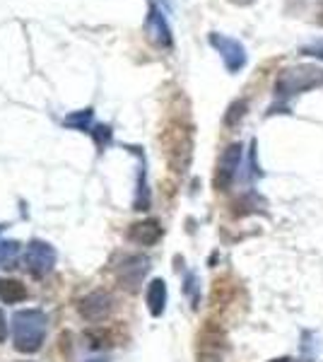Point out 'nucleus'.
<instances>
[{"instance_id":"1","label":"nucleus","mask_w":323,"mask_h":362,"mask_svg":"<svg viewBox=\"0 0 323 362\" xmlns=\"http://www.w3.org/2000/svg\"><path fill=\"white\" fill-rule=\"evenodd\" d=\"M49 331V319L41 309H20L13 317V346L17 353H37Z\"/></svg>"},{"instance_id":"2","label":"nucleus","mask_w":323,"mask_h":362,"mask_svg":"<svg viewBox=\"0 0 323 362\" xmlns=\"http://www.w3.org/2000/svg\"><path fill=\"white\" fill-rule=\"evenodd\" d=\"M323 85V70L316 66H297L287 68L285 73H280L278 85H275V95L280 97H295L302 92H309L314 87Z\"/></svg>"},{"instance_id":"3","label":"nucleus","mask_w":323,"mask_h":362,"mask_svg":"<svg viewBox=\"0 0 323 362\" xmlns=\"http://www.w3.org/2000/svg\"><path fill=\"white\" fill-rule=\"evenodd\" d=\"M227 355V334L217 321H208L198 331L196 360L198 362H225Z\"/></svg>"},{"instance_id":"4","label":"nucleus","mask_w":323,"mask_h":362,"mask_svg":"<svg viewBox=\"0 0 323 362\" xmlns=\"http://www.w3.org/2000/svg\"><path fill=\"white\" fill-rule=\"evenodd\" d=\"M22 264H25V268L32 273V276H46L56 264V251L51 244L34 239V242L27 244L25 256H22Z\"/></svg>"},{"instance_id":"5","label":"nucleus","mask_w":323,"mask_h":362,"mask_svg":"<svg viewBox=\"0 0 323 362\" xmlns=\"http://www.w3.org/2000/svg\"><path fill=\"white\" fill-rule=\"evenodd\" d=\"M150 271V259L148 256H128V259H123V264L116 268V278H119L121 288L131 290V293H135V290L143 285V278L148 276Z\"/></svg>"},{"instance_id":"6","label":"nucleus","mask_w":323,"mask_h":362,"mask_svg":"<svg viewBox=\"0 0 323 362\" xmlns=\"http://www.w3.org/2000/svg\"><path fill=\"white\" fill-rule=\"evenodd\" d=\"M111 309H114V300H111V295L104 293V290H95V293L85 295L78 305L80 317L85 321H90V324L104 321L111 314Z\"/></svg>"},{"instance_id":"7","label":"nucleus","mask_w":323,"mask_h":362,"mask_svg":"<svg viewBox=\"0 0 323 362\" xmlns=\"http://www.w3.org/2000/svg\"><path fill=\"white\" fill-rule=\"evenodd\" d=\"M242 155H244V145L234 143L222 153L220 162H217V172H215V189L217 191H227L229 184L234 181L239 165H242Z\"/></svg>"},{"instance_id":"8","label":"nucleus","mask_w":323,"mask_h":362,"mask_svg":"<svg viewBox=\"0 0 323 362\" xmlns=\"http://www.w3.org/2000/svg\"><path fill=\"white\" fill-rule=\"evenodd\" d=\"M131 242L140 244V247H152L162 239V225L157 220H143V223H135L128 230Z\"/></svg>"},{"instance_id":"9","label":"nucleus","mask_w":323,"mask_h":362,"mask_svg":"<svg viewBox=\"0 0 323 362\" xmlns=\"http://www.w3.org/2000/svg\"><path fill=\"white\" fill-rule=\"evenodd\" d=\"M145 302H148L152 317H162L164 307H167V283H164L162 278L150 280L148 293H145Z\"/></svg>"},{"instance_id":"10","label":"nucleus","mask_w":323,"mask_h":362,"mask_svg":"<svg viewBox=\"0 0 323 362\" xmlns=\"http://www.w3.org/2000/svg\"><path fill=\"white\" fill-rule=\"evenodd\" d=\"M27 300V288L15 278H0V302L5 305H17Z\"/></svg>"},{"instance_id":"11","label":"nucleus","mask_w":323,"mask_h":362,"mask_svg":"<svg viewBox=\"0 0 323 362\" xmlns=\"http://www.w3.org/2000/svg\"><path fill=\"white\" fill-rule=\"evenodd\" d=\"M299 54H304V56H316V58H323V39H314V42L304 44L302 49H299Z\"/></svg>"},{"instance_id":"12","label":"nucleus","mask_w":323,"mask_h":362,"mask_svg":"<svg viewBox=\"0 0 323 362\" xmlns=\"http://www.w3.org/2000/svg\"><path fill=\"white\" fill-rule=\"evenodd\" d=\"M244 114H246V102H234L232 109H229V114H227V119H225L227 126H234Z\"/></svg>"},{"instance_id":"13","label":"nucleus","mask_w":323,"mask_h":362,"mask_svg":"<svg viewBox=\"0 0 323 362\" xmlns=\"http://www.w3.org/2000/svg\"><path fill=\"white\" fill-rule=\"evenodd\" d=\"M87 338H90V346L92 348H109L111 346L107 334H95V331H90V334H87Z\"/></svg>"},{"instance_id":"14","label":"nucleus","mask_w":323,"mask_h":362,"mask_svg":"<svg viewBox=\"0 0 323 362\" xmlns=\"http://www.w3.org/2000/svg\"><path fill=\"white\" fill-rule=\"evenodd\" d=\"M0 341H5V317L0 312Z\"/></svg>"},{"instance_id":"15","label":"nucleus","mask_w":323,"mask_h":362,"mask_svg":"<svg viewBox=\"0 0 323 362\" xmlns=\"http://www.w3.org/2000/svg\"><path fill=\"white\" fill-rule=\"evenodd\" d=\"M319 25H323V3H321V10H319Z\"/></svg>"},{"instance_id":"16","label":"nucleus","mask_w":323,"mask_h":362,"mask_svg":"<svg viewBox=\"0 0 323 362\" xmlns=\"http://www.w3.org/2000/svg\"><path fill=\"white\" fill-rule=\"evenodd\" d=\"M270 362H292L290 358H275V360H270Z\"/></svg>"},{"instance_id":"17","label":"nucleus","mask_w":323,"mask_h":362,"mask_svg":"<svg viewBox=\"0 0 323 362\" xmlns=\"http://www.w3.org/2000/svg\"><path fill=\"white\" fill-rule=\"evenodd\" d=\"M87 362H109L107 358H95V360H87Z\"/></svg>"},{"instance_id":"18","label":"nucleus","mask_w":323,"mask_h":362,"mask_svg":"<svg viewBox=\"0 0 323 362\" xmlns=\"http://www.w3.org/2000/svg\"><path fill=\"white\" fill-rule=\"evenodd\" d=\"M0 266H3V261H0Z\"/></svg>"}]
</instances>
